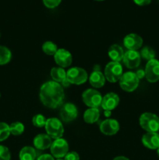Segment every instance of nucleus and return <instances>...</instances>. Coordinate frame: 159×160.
Here are the masks:
<instances>
[{"label":"nucleus","mask_w":159,"mask_h":160,"mask_svg":"<svg viewBox=\"0 0 159 160\" xmlns=\"http://www.w3.org/2000/svg\"><path fill=\"white\" fill-rule=\"evenodd\" d=\"M51 77L53 81L62 83L66 78V72L62 67H53L51 70Z\"/></svg>","instance_id":"obj_22"},{"label":"nucleus","mask_w":159,"mask_h":160,"mask_svg":"<svg viewBox=\"0 0 159 160\" xmlns=\"http://www.w3.org/2000/svg\"><path fill=\"white\" fill-rule=\"evenodd\" d=\"M143 38L137 34H129L123 39V45L128 50L137 51L143 45Z\"/></svg>","instance_id":"obj_14"},{"label":"nucleus","mask_w":159,"mask_h":160,"mask_svg":"<svg viewBox=\"0 0 159 160\" xmlns=\"http://www.w3.org/2000/svg\"><path fill=\"white\" fill-rule=\"evenodd\" d=\"M105 77L100 70H94L89 78L90 85L95 88H102L105 84Z\"/></svg>","instance_id":"obj_18"},{"label":"nucleus","mask_w":159,"mask_h":160,"mask_svg":"<svg viewBox=\"0 0 159 160\" xmlns=\"http://www.w3.org/2000/svg\"><path fill=\"white\" fill-rule=\"evenodd\" d=\"M141 56L139 52L134 50H127L124 53L123 56V63L128 69H136L140 66Z\"/></svg>","instance_id":"obj_11"},{"label":"nucleus","mask_w":159,"mask_h":160,"mask_svg":"<svg viewBox=\"0 0 159 160\" xmlns=\"http://www.w3.org/2000/svg\"><path fill=\"white\" fill-rule=\"evenodd\" d=\"M118 103H119L118 95L114 92H109L103 97L101 106L104 110L112 111L118 106Z\"/></svg>","instance_id":"obj_15"},{"label":"nucleus","mask_w":159,"mask_h":160,"mask_svg":"<svg viewBox=\"0 0 159 160\" xmlns=\"http://www.w3.org/2000/svg\"><path fill=\"white\" fill-rule=\"evenodd\" d=\"M140 54L143 59H146L147 61L154 59L155 58V52H154V50L152 48L149 46H146L142 48Z\"/></svg>","instance_id":"obj_26"},{"label":"nucleus","mask_w":159,"mask_h":160,"mask_svg":"<svg viewBox=\"0 0 159 160\" xmlns=\"http://www.w3.org/2000/svg\"><path fill=\"white\" fill-rule=\"evenodd\" d=\"M24 125L20 122H14L9 125V130H10V134L14 136L20 135L24 131Z\"/></svg>","instance_id":"obj_25"},{"label":"nucleus","mask_w":159,"mask_h":160,"mask_svg":"<svg viewBox=\"0 0 159 160\" xmlns=\"http://www.w3.org/2000/svg\"><path fill=\"white\" fill-rule=\"evenodd\" d=\"M157 156H159V148L157 149Z\"/></svg>","instance_id":"obj_38"},{"label":"nucleus","mask_w":159,"mask_h":160,"mask_svg":"<svg viewBox=\"0 0 159 160\" xmlns=\"http://www.w3.org/2000/svg\"><path fill=\"white\" fill-rule=\"evenodd\" d=\"M133 1L138 6H147L151 3V0H133Z\"/></svg>","instance_id":"obj_33"},{"label":"nucleus","mask_w":159,"mask_h":160,"mask_svg":"<svg viewBox=\"0 0 159 160\" xmlns=\"http://www.w3.org/2000/svg\"><path fill=\"white\" fill-rule=\"evenodd\" d=\"M11 153L9 148L4 145H0V160H10Z\"/></svg>","instance_id":"obj_29"},{"label":"nucleus","mask_w":159,"mask_h":160,"mask_svg":"<svg viewBox=\"0 0 159 160\" xmlns=\"http://www.w3.org/2000/svg\"><path fill=\"white\" fill-rule=\"evenodd\" d=\"M55 62L59 67L65 68L70 67L73 62V57L71 53L65 48H59L54 55Z\"/></svg>","instance_id":"obj_13"},{"label":"nucleus","mask_w":159,"mask_h":160,"mask_svg":"<svg viewBox=\"0 0 159 160\" xmlns=\"http://www.w3.org/2000/svg\"><path fill=\"white\" fill-rule=\"evenodd\" d=\"M119 85L123 91L132 92L138 88L140 80L134 72H126L122 75L119 81Z\"/></svg>","instance_id":"obj_4"},{"label":"nucleus","mask_w":159,"mask_h":160,"mask_svg":"<svg viewBox=\"0 0 159 160\" xmlns=\"http://www.w3.org/2000/svg\"><path fill=\"white\" fill-rule=\"evenodd\" d=\"M0 97H1V94H0Z\"/></svg>","instance_id":"obj_41"},{"label":"nucleus","mask_w":159,"mask_h":160,"mask_svg":"<svg viewBox=\"0 0 159 160\" xmlns=\"http://www.w3.org/2000/svg\"><path fill=\"white\" fill-rule=\"evenodd\" d=\"M113 160H129V159H128V158L125 157V156H117V157L114 158Z\"/></svg>","instance_id":"obj_36"},{"label":"nucleus","mask_w":159,"mask_h":160,"mask_svg":"<svg viewBox=\"0 0 159 160\" xmlns=\"http://www.w3.org/2000/svg\"><path fill=\"white\" fill-rule=\"evenodd\" d=\"M50 150L53 157L56 159H62L69 152V144L66 140L62 138L55 139L54 142L51 143Z\"/></svg>","instance_id":"obj_8"},{"label":"nucleus","mask_w":159,"mask_h":160,"mask_svg":"<svg viewBox=\"0 0 159 160\" xmlns=\"http://www.w3.org/2000/svg\"><path fill=\"white\" fill-rule=\"evenodd\" d=\"M37 152L35 148L31 146H25L20 150L19 158L20 160H35Z\"/></svg>","instance_id":"obj_21"},{"label":"nucleus","mask_w":159,"mask_h":160,"mask_svg":"<svg viewBox=\"0 0 159 160\" xmlns=\"http://www.w3.org/2000/svg\"><path fill=\"white\" fill-rule=\"evenodd\" d=\"M140 125L147 132L159 131V117L151 112H144L140 117Z\"/></svg>","instance_id":"obj_2"},{"label":"nucleus","mask_w":159,"mask_h":160,"mask_svg":"<svg viewBox=\"0 0 159 160\" xmlns=\"http://www.w3.org/2000/svg\"><path fill=\"white\" fill-rule=\"evenodd\" d=\"M46 119L42 114H37L32 119V123L36 128H43L46 123Z\"/></svg>","instance_id":"obj_28"},{"label":"nucleus","mask_w":159,"mask_h":160,"mask_svg":"<svg viewBox=\"0 0 159 160\" xmlns=\"http://www.w3.org/2000/svg\"><path fill=\"white\" fill-rule=\"evenodd\" d=\"M102 98L101 94L95 89H87L82 94L83 102L89 108H98L101 105Z\"/></svg>","instance_id":"obj_7"},{"label":"nucleus","mask_w":159,"mask_h":160,"mask_svg":"<svg viewBox=\"0 0 159 160\" xmlns=\"http://www.w3.org/2000/svg\"><path fill=\"white\" fill-rule=\"evenodd\" d=\"M12 59V52L6 46L0 45V66L9 63Z\"/></svg>","instance_id":"obj_23"},{"label":"nucleus","mask_w":159,"mask_h":160,"mask_svg":"<svg viewBox=\"0 0 159 160\" xmlns=\"http://www.w3.org/2000/svg\"><path fill=\"white\" fill-rule=\"evenodd\" d=\"M119 123L115 119H106L100 124V131L104 135H115L119 131Z\"/></svg>","instance_id":"obj_12"},{"label":"nucleus","mask_w":159,"mask_h":160,"mask_svg":"<svg viewBox=\"0 0 159 160\" xmlns=\"http://www.w3.org/2000/svg\"><path fill=\"white\" fill-rule=\"evenodd\" d=\"M136 75H137V78H139V80L142 79L145 77V71L142 69H140V70H137V72H136Z\"/></svg>","instance_id":"obj_34"},{"label":"nucleus","mask_w":159,"mask_h":160,"mask_svg":"<svg viewBox=\"0 0 159 160\" xmlns=\"http://www.w3.org/2000/svg\"><path fill=\"white\" fill-rule=\"evenodd\" d=\"M100 117V111L98 108H89L84 112V120L87 123L92 124L96 123Z\"/></svg>","instance_id":"obj_20"},{"label":"nucleus","mask_w":159,"mask_h":160,"mask_svg":"<svg viewBox=\"0 0 159 160\" xmlns=\"http://www.w3.org/2000/svg\"><path fill=\"white\" fill-rule=\"evenodd\" d=\"M10 135L9 125L4 122H0V142L6 140Z\"/></svg>","instance_id":"obj_27"},{"label":"nucleus","mask_w":159,"mask_h":160,"mask_svg":"<svg viewBox=\"0 0 159 160\" xmlns=\"http://www.w3.org/2000/svg\"><path fill=\"white\" fill-rule=\"evenodd\" d=\"M142 143L149 149H157L159 148V134L157 132H147L142 137Z\"/></svg>","instance_id":"obj_16"},{"label":"nucleus","mask_w":159,"mask_h":160,"mask_svg":"<svg viewBox=\"0 0 159 160\" xmlns=\"http://www.w3.org/2000/svg\"><path fill=\"white\" fill-rule=\"evenodd\" d=\"M45 131L51 138L58 139L62 137L64 134V128L62 122L58 118H49L46 120Z\"/></svg>","instance_id":"obj_3"},{"label":"nucleus","mask_w":159,"mask_h":160,"mask_svg":"<svg viewBox=\"0 0 159 160\" xmlns=\"http://www.w3.org/2000/svg\"><path fill=\"white\" fill-rule=\"evenodd\" d=\"M39 97L42 104L49 109H56L63 102L65 93L62 86L55 81H47L41 86Z\"/></svg>","instance_id":"obj_1"},{"label":"nucleus","mask_w":159,"mask_h":160,"mask_svg":"<svg viewBox=\"0 0 159 160\" xmlns=\"http://www.w3.org/2000/svg\"><path fill=\"white\" fill-rule=\"evenodd\" d=\"M62 0H43V2L46 7L49 9H53L59 6Z\"/></svg>","instance_id":"obj_30"},{"label":"nucleus","mask_w":159,"mask_h":160,"mask_svg":"<svg viewBox=\"0 0 159 160\" xmlns=\"http://www.w3.org/2000/svg\"><path fill=\"white\" fill-rule=\"evenodd\" d=\"M37 160H55L54 157L50 154H43L41 155Z\"/></svg>","instance_id":"obj_32"},{"label":"nucleus","mask_w":159,"mask_h":160,"mask_svg":"<svg viewBox=\"0 0 159 160\" xmlns=\"http://www.w3.org/2000/svg\"><path fill=\"white\" fill-rule=\"evenodd\" d=\"M123 66L118 62H110L104 68V77L108 81L115 83L118 81L123 74Z\"/></svg>","instance_id":"obj_5"},{"label":"nucleus","mask_w":159,"mask_h":160,"mask_svg":"<svg viewBox=\"0 0 159 160\" xmlns=\"http://www.w3.org/2000/svg\"><path fill=\"white\" fill-rule=\"evenodd\" d=\"M104 117H107V118H109V117H111V115H112V112L109 110H104Z\"/></svg>","instance_id":"obj_37"},{"label":"nucleus","mask_w":159,"mask_h":160,"mask_svg":"<svg viewBox=\"0 0 159 160\" xmlns=\"http://www.w3.org/2000/svg\"><path fill=\"white\" fill-rule=\"evenodd\" d=\"M88 75L87 71L81 67H72L66 72V79L71 84L80 85L87 81Z\"/></svg>","instance_id":"obj_6"},{"label":"nucleus","mask_w":159,"mask_h":160,"mask_svg":"<svg viewBox=\"0 0 159 160\" xmlns=\"http://www.w3.org/2000/svg\"><path fill=\"white\" fill-rule=\"evenodd\" d=\"M56 160H64V159H57Z\"/></svg>","instance_id":"obj_39"},{"label":"nucleus","mask_w":159,"mask_h":160,"mask_svg":"<svg viewBox=\"0 0 159 160\" xmlns=\"http://www.w3.org/2000/svg\"><path fill=\"white\" fill-rule=\"evenodd\" d=\"M61 120L65 123H70L76 120L78 116V110L74 104L67 102L62 105L59 112Z\"/></svg>","instance_id":"obj_10"},{"label":"nucleus","mask_w":159,"mask_h":160,"mask_svg":"<svg viewBox=\"0 0 159 160\" xmlns=\"http://www.w3.org/2000/svg\"><path fill=\"white\" fill-rule=\"evenodd\" d=\"M52 143L51 138L45 134H37L33 141L34 148L39 150H46L48 148H50Z\"/></svg>","instance_id":"obj_17"},{"label":"nucleus","mask_w":159,"mask_h":160,"mask_svg":"<svg viewBox=\"0 0 159 160\" xmlns=\"http://www.w3.org/2000/svg\"><path fill=\"white\" fill-rule=\"evenodd\" d=\"M58 49L59 48H58L57 45L54 42H50V41L45 42L42 45V51L46 55H48V56H54L56 52L58 51Z\"/></svg>","instance_id":"obj_24"},{"label":"nucleus","mask_w":159,"mask_h":160,"mask_svg":"<svg viewBox=\"0 0 159 160\" xmlns=\"http://www.w3.org/2000/svg\"><path fill=\"white\" fill-rule=\"evenodd\" d=\"M64 160H80V156L76 152H70L65 155Z\"/></svg>","instance_id":"obj_31"},{"label":"nucleus","mask_w":159,"mask_h":160,"mask_svg":"<svg viewBox=\"0 0 159 160\" xmlns=\"http://www.w3.org/2000/svg\"><path fill=\"white\" fill-rule=\"evenodd\" d=\"M145 78L150 83L159 81V60L154 59L147 61L145 67Z\"/></svg>","instance_id":"obj_9"},{"label":"nucleus","mask_w":159,"mask_h":160,"mask_svg":"<svg viewBox=\"0 0 159 160\" xmlns=\"http://www.w3.org/2000/svg\"><path fill=\"white\" fill-rule=\"evenodd\" d=\"M96 1H104V0H96Z\"/></svg>","instance_id":"obj_40"},{"label":"nucleus","mask_w":159,"mask_h":160,"mask_svg":"<svg viewBox=\"0 0 159 160\" xmlns=\"http://www.w3.org/2000/svg\"><path fill=\"white\" fill-rule=\"evenodd\" d=\"M124 51H123V48L120 45L114 44V45H111L109 48L108 54L109 58L112 59L113 62H118L123 60V56H124Z\"/></svg>","instance_id":"obj_19"},{"label":"nucleus","mask_w":159,"mask_h":160,"mask_svg":"<svg viewBox=\"0 0 159 160\" xmlns=\"http://www.w3.org/2000/svg\"><path fill=\"white\" fill-rule=\"evenodd\" d=\"M70 81H68V80L66 79V78H65V80H64L63 81H62V83H61V85L62 86V88L63 87H65V88H68V87H70Z\"/></svg>","instance_id":"obj_35"}]
</instances>
